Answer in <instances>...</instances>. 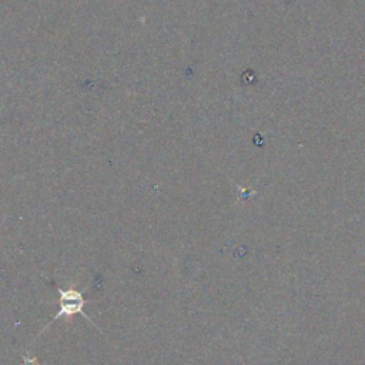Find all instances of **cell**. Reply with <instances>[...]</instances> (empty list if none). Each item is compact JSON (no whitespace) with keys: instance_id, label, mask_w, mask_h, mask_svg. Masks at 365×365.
I'll return each mask as SVG.
<instances>
[{"instance_id":"cell-1","label":"cell","mask_w":365,"mask_h":365,"mask_svg":"<svg viewBox=\"0 0 365 365\" xmlns=\"http://www.w3.org/2000/svg\"><path fill=\"white\" fill-rule=\"evenodd\" d=\"M57 292H58V309L54 314L53 319H50V322L44 327V329L40 334L47 331L56 319H60L63 317L71 318L76 314H80L81 317H84V319L87 322H90L93 327L97 328V325L90 319V317L83 311L84 304L88 302V299L84 298V289H76L73 287L67 288V289H63V288L57 287Z\"/></svg>"},{"instance_id":"cell-2","label":"cell","mask_w":365,"mask_h":365,"mask_svg":"<svg viewBox=\"0 0 365 365\" xmlns=\"http://www.w3.org/2000/svg\"><path fill=\"white\" fill-rule=\"evenodd\" d=\"M23 365H40V364L34 355H30L29 352H26L23 354Z\"/></svg>"}]
</instances>
